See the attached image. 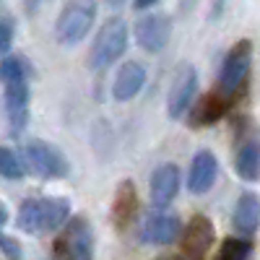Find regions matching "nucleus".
I'll return each instance as SVG.
<instances>
[{
    "label": "nucleus",
    "instance_id": "393cba45",
    "mask_svg": "<svg viewBox=\"0 0 260 260\" xmlns=\"http://www.w3.org/2000/svg\"><path fill=\"white\" fill-rule=\"evenodd\" d=\"M6 221H8V211H6V206H3V203H0V226H3Z\"/></svg>",
    "mask_w": 260,
    "mask_h": 260
},
{
    "label": "nucleus",
    "instance_id": "a211bd4d",
    "mask_svg": "<svg viewBox=\"0 0 260 260\" xmlns=\"http://www.w3.org/2000/svg\"><path fill=\"white\" fill-rule=\"evenodd\" d=\"M234 169L245 182H257L260 180V143L257 141H247L240 146L234 159Z\"/></svg>",
    "mask_w": 260,
    "mask_h": 260
},
{
    "label": "nucleus",
    "instance_id": "7ed1b4c3",
    "mask_svg": "<svg viewBox=\"0 0 260 260\" xmlns=\"http://www.w3.org/2000/svg\"><path fill=\"white\" fill-rule=\"evenodd\" d=\"M127 45V24L122 18H110L96 34L91 52H89V68L91 71H104L125 52Z\"/></svg>",
    "mask_w": 260,
    "mask_h": 260
},
{
    "label": "nucleus",
    "instance_id": "ddd939ff",
    "mask_svg": "<svg viewBox=\"0 0 260 260\" xmlns=\"http://www.w3.org/2000/svg\"><path fill=\"white\" fill-rule=\"evenodd\" d=\"M216 175H219V161H216V156L211 151H198V154L192 156L190 175H187L190 192H195V195L208 192L216 182Z\"/></svg>",
    "mask_w": 260,
    "mask_h": 260
},
{
    "label": "nucleus",
    "instance_id": "9b49d317",
    "mask_svg": "<svg viewBox=\"0 0 260 260\" xmlns=\"http://www.w3.org/2000/svg\"><path fill=\"white\" fill-rule=\"evenodd\" d=\"M6 112H8V122H11V133L21 136L26 127V120H29V86H26V81L6 86Z\"/></svg>",
    "mask_w": 260,
    "mask_h": 260
},
{
    "label": "nucleus",
    "instance_id": "5701e85b",
    "mask_svg": "<svg viewBox=\"0 0 260 260\" xmlns=\"http://www.w3.org/2000/svg\"><path fill=\"white\" fill-rule=\"evenodd\" d=\"M0 252H3L8 260H21V245L13 240V237L0 232Z\"/></svg>",
    "mask_w": 260,
    "mask_h": 260
},
{
    "label": "nucleus",
    "instance_id": "2eb2a0df",
    "mask_svg": "<svg viewBox=\"0 0 260 260\" xmlns=\"http://www.w3.org/2000/svg\"><path fill=\"white\" fill-rule=\"evenodd\" d=\"M234 229L242 234V240L252 237L260 226V198L255 192H245L240 195V201L234 206V216H232Z\"/></svg>",
    "mask_w": 260,
    "mask_h": 260
},
{
    "label": "nucleus",
    "instance_id": "6ab92c4d",
    "mask_svg": "<svg viewBox=\"0 0 260 260\" xmlns=\"http://www.w3.org/2000/svg\"><path fill=\"white\" fill-rule=\"evenodd\" d=\"M252 252V242L242 237H229L221 242V250L216 252V260H247Z\"/></svg>",
    "mask_w": 260,
    "mask_h": 260
},
{
    "label": "nucleus",
    "instance_id": "a878e982",
    "mask_svg": "<svg viewBox=\"0 0 260 260\" xmlns=\"http://www.w3.org/2000/svg\"><path fill=\"white\" fill-rule=\"evenodd\" d=\"M156 260H185L182 255H161V257H156Z\"/></svg>",
    "mask_w": 260,
    "mask_h": 260
},
{
    "label": "nucleus",
    "instance_id": "412c9836",
    "mask_svg": "<svg viewBox=\"0 0 260 260\" xmlns=\"http://www.w3.org/2000/svg\"><path fill=\"white\" fill-rule=\"evenodd\" d=\"M24 65H21V60L16 57H6V60H0V83L8 86V83H18V81H26L24 76Z\"/></svg>",
    "mask_w": 260,
    "mask_h": 260
},
{
    "label": "nucleus",
    "instance_id": "f257e3e1",
    "mask_svg": "<svg viewBox=\"0 0 260 260\" xmlns=\"http://www.w3.org/2000/svg\"><path fill=\"white\" fill-rule=\"evenodd\" d=\"M71 216V203L68 198H31L24 201L18 208L16 224L18 229H24L29 234L37 232H52L57 226H62Z\"/></svg>",
    "mask_w": 260,
    "mask_h": 260
},
{
    "label": "nucleus",
    "instance_id": "b1692460",
    "mask_svg": "<svg viewBox=\"0 0 260 260\" xmlns=\"http://www.w3.org/2000/svg\"><path fill=\"white\" fill-rule=\"evenodd\" d=\"M133 6H136L138 11H143V8H151V6H156V0H133Z\"/></svg>",
    "mask_w": 260,
    "mask_h": 260
},
{
    "label": "nucleus",
    "instance_id": "f3484780",
    "mask_svg": "<svg viewBox=\"0 0 260 260\" xmlns=\"http://www.w3.org/2000/svg\"><path fill=\"white\" fill-rule=\"evenodd\" d=\"M143 83H146V71H143V65L138 62H125L117 78H115V86H112V94L117 102H127V99H133L141 89H143Z\"/></svg>",
    "mask_w": 260,
    "mask_h": 260
},
{
    "label": "nucleus",
    "instance_id": "1a4fd4ad",
    "mask_svg": "<svg viewBox=\"0 0 260 260\" xmlns=\"http://www.w3.org/2000/svg\"><path fill=\"white\" fill-rule=\"evenodd\" d=\"M213 224L208 216L198 213L192 216L185 234H182V252H185V260H203L206 252L211 250L213 245Z\"/></svg>",
    "mask_w": 260,
    "mask_h": 260
},
{
    "label": "nucleus",
    "instance_id": "423d86ee",
    "mask_svg": "<svg viewBox=\"0 0 260 260\" xmlns=\"http://www.w3.org/2000/svg\"><path fill=\"white\" fill-rule=\"evenodd\" d=\"M21 156L31 175L42 180H60L68 175V161L62 159V154L45 141H29L21 146Z\"/></svg>",
    "mask_w": 260,
    "mask_h": 260
},
{
    "label": "nucleus",
    "instance_id": "4be33fe9",
    "mask_svg": "<svg viewBox=\"0 0 260 260\" xmlns=\"http://www.w3.org/2000/svg\"><path fill=\"white\" fill-rule=\"evenodd\" d=\"M13 45V18H0V57Z\"/></svg>",
    "mask_w": 260,
    "mask_h": 260
},
{
    "label": "nucleus",
    "instance_id": "4468645a",
    "mask_svg": "<svg viewBox=\"0 0 260 260\" xmlns=\"http://www.w3.org/2000/svg\"><path fill=\"white\" fill-rule=\"evenodd\" d=\"M232 104H234V102H229V99L221 96L219 91H211V94L201 96L198 104L192 107V112H190V125H192V127H206V125L219 122V120L229 112Z\"/></svg>",
    "mask_w": 260,
    "mask_h": 260
},
{
    "label": "nucleus",
    "instance_id": "f03ea898",
    "mask_svg": "<svg viewBox=\"0 0 260 260\" xmlns=\"http://www.w3.org/2000/svg\"><path fill=\"white\" fill-rule=\"evenodd\" d=\"M96 18V3L94 0H68L65 8L57 16L55 24V37L62 47L78 45V42L91 31Z\"/></svg>",
    "mask_w": 260,
    "mask_h": 260
},
{
    "label": "nucleus",
    "instance_id": "bb28decb",
    "mask_svg": "<svg viewBox=\"0 0 260 260\" xmlns=\"http://www.w3.org/2000/svg\"><path fill=\"white\" fill-rule=\"evenodd\" d=\"M107 3H110V6H112V8H120V6H122V3H125V0H107Z\"/></svg>",
    "mask_w": 260,
    "mask_h": 260
},
{
    "label": "nucleus",
    "instance_id": "6e6552de",
    "mask_svg": "<svg viewBox=\"0 0 260 260\" xmlns=\"http://www.w3.org/2000/svg\"><path fill=\"white\" fill-rule=\"evenodd\" d=\"M195 91H198V73H195L192 65H182L169 89V102H167L169 117H175V120L182 117L195 99Z\"/></svg>",
    "mask_w": 260,
    "mask_h": 260
},
{
    "label": "nucleus",
    "instance_id": "aec40b11",
    "mask_svg": "<svg viewBox=\"0 0 260 260\" xmlns=\"http://www.w3.org/2000/svg\"><path fill=\"white\" fill-rule=\"evenodd\" d=\"M0 177H6V180H21L24 177V164H21V159L6 146H0Z\"/></svg>",
    "mask_w": 260,
    "mask_h": 260
},
{
    "label": "nucleus",
    "instance_id": "dca6fc26",
    "mask_svg": "<svg viewBox=\"0 0 260 260\" xmlns=\"http://www.w3.org/2000/svg\"><path fill=\"white\" fill-rule=\"evenodd\" d=\"M138 213V192H136V185L125 180L117 185L115 190V201H112V219L120 229L130 226Z\"/></svg>",
    "mask_w": 260,
    "mask_h": 260
},
{
    "label": "nucleus",
    "instance_id": "39448f33",
    "mask_svg": "<svg viewBox=\"0 0 260 260\" xmlns=\"http://www.w3.org/2000/svg\"><path fill=\"white\" fill-rule=\"evenodd\" d=\"M55 257L57 260H91L94 257V229L83 216H76V219L65 224L62 234L55 242Z\"/></svg>",
    "mask_w": 260,
    "mask_h": 260
},
{
    "label": "nucleus",
    "instance_id": "0eeeda50",
    "mask_svg": "<svg viewBox=\"0 0 260 260\" xmlns=\"http://www.w3.org/2000/svg\"><path fill=\"white\" fill-rule=\"evenodd\" d=\"M172 37V18L164 13H148L136 24V39L146 52H161Z\"/></svg>",
    "mask_w": 260,
    "mask_h": 260
},
{
    "label": "nucleus",
    "instance_id": "9d476101",
    "mask_svg": "<svg viewBox=\"0 0 260 260\" xmlns=\"http://www.w3.org/2000/svg\"><path fill=\"white\" fill-rule=\"evenodd\" d=\"M182 232V224L175 213H151L141 226V240L146 245H169Z\"/></svg>",
    "mask_w": 260,
    "mask_h": 260
},
{
    "label": "nucleus",
    "instance_id": "20e7f679",
    "mask_svg": "<svg viewBox=\"0 0 260 260\" xmlns=\"http://www.w3.org/2000/svg\"><path fill=\"white\" fill-rule=\"evenodd\" d=\"M250 62H252V45L247 39L237 42V45L229 50V55L224 57L216 91H219L221 96H226L229 102H234L237 94H240V89H242L245 78H247V73H250Z\"/></svg>",
    "mask_w": 260,
    "mask_h": 260
},
{
    "label": "nucleus",
    "instance_id": "f8f14e48",
    "mask_svg": "<svg viewBox=\"0 0 260 260\" xmlns=\"http://www.w3.org/2000/svg\"><path fill=\"white\" fill-rule=\"evenodd\" d=\"M180 190V169L175 164H161L151 175V203L154 208H167Z\"/></svg>",
    "mask_w": 260,
    "mask_h": 260
}]
</instances>
